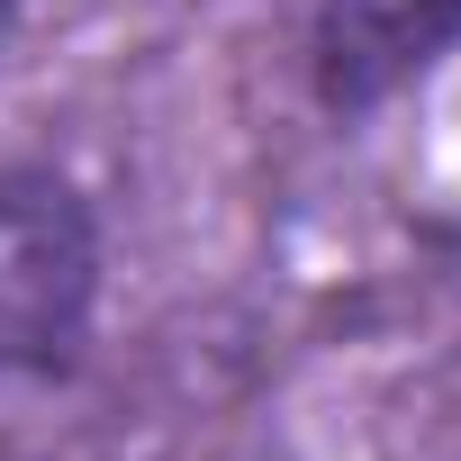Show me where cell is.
I'll return each mask as SVG.
<instances>
[{
  "instance_id": "cell-1",
  "label": "cell",
  "mask_w": 461,
  "mask_h": 461,
  "mask_svg": "<svg viewBox=\"0 0 461 461\" xmlns=\"http://www.w3.org/2000/svg\"><path fill=\"white\" fill-rule=\"evenodd\" d=\"M100 290V236L73 181L0 172V371L73 362Z\"/></svg>"
},
{
  "instance_id": "cell-3",
  "label": "cell",
  "mask_w": 461,
  "mask_h": 461,
  "mask_svg": "<svg viewBox=\"0 0 461 461\" xmlns=\"http://www.w3.org/2000/svg\"><path fill=\"white\" fill-rule=\"evenodd\" d=\"M10 10H19V0H0V28H10Z\"/></svg>"
},
{
  "instance_id": "cell-2",
  "label": "cell",
  "mask_w": 461,
  "mask_h": 461,
  "mask_svg": "<svg viewBox=\"0 0 461 461\" xmlns=\"http://www.w3.org/2000/svg\"><path fill=\"white\" fill-rule=\"evenodd\" d=\"M461 46V0H317L308 73L326 109H380Z\"/></svg>"
}]
</instances>
